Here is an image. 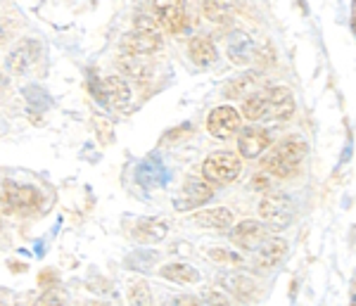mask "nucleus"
<instances>
[{
	"label": "nucleus",
	"instance_id": "nucleus-7",
	"mask_svg": "<svg viewBox=\"0 0 356 306\" xmlns=\"http://www.w3.org/2000/svg\"><path fill=\"white\" fill-rule=\"evenodd\" d=\"M154 22L169 33H181L188 26L186 0H154Z\"/></svg>",
	"mask_w": 356,
	"mask_h": 306
},
{
	"label": "nucleus",
	"instance_id": "nucleus-8",
	"mask_svg": "<svg viewBox=\"0 0 356 306\" xmlns=\"http://www.w3.org/2000/svg\"><path fill=\"white\" fill-rule=\"evenodd\" d=\"M207 131H209L214 138H219V140H228V138H233L240 131L238 109H233L228 105L214 107L209 112V117H207Z\"/></svg>",
	"mask_w": 356,
	"mask_h": 306
},
{
	"label": "nucleus",
	"instance_id": "nucleus-3",
	"mask_svg": "<svg viewBox=\"0 0 356 306\" xmlns=\"http://www.w3.org/2000/svg\"><path fill=\"white\" fill-rule=\"evenodd\" d=\"M162 48V33L157 29L154 17H138L134 31L122 36V53L145 57Z\"/></svg>",
	"mask_w": 356,
	"mask_h": 306
},
{
	"label": "nucleus",
	"instance_id": "nucleus-19",
	"mask_svg": "<svg viewBox=\"0 0 356 306\" xmlns=\"http://www.w3.org/2000/svg\"><path fill=\"white\" fill-rule=\"evenodd\" d=\"M159 275L171 282H181V285H191L200 280V271L191 264H166L159 268Z\"/></svg>",
	"mask_w": 356,
	"mask_h": 306
},
{
	"label": "nucleus",
	"instance_id": "nucleus-35",
	"mask_svg": "<svg viewBox=\"0 0 356 306\" xmlns=\"http://www.w3.org/2000/svg\"><path fill=\"white\" fill-rule=\"evenodd\" d=\"M86 306H112V304H107V302H97V299H93V302H86Z\"/></svg>",
	"mask_w": 356,
	"mask_h": 306
},
{
	"label": "nucleus",
	"instance_id": "nucleus-16",
	"mask_svg": "<svg viewBox=\"0 0 356 306\" xmlns=\"http://www.w3.org/2000/svg\"><path fill=\"white\" fill-rule=\"evenodd\" d=\"M219 282L240 302H252L257 297V282L245 273H223L219 275Z\"/></svg>",
	"mask_w": 356,
	"mask_h": 306
},
{
	"label": "nucleus",
	"instance_id": "nucleus-11",
	"mask_svg": "<svg viewBox=\"0 0 356 306\" xmlns=\"http://www.w3.org/2000/svg\"><path fill=\"white\" fill-rule=\"evenodd\" d=\"M252 254H254V257H252L254 259V266L261 268V271H268V268L278 266V264L285 259V254H288V242H285L283 238H275V235H271V238L264 240Z\"/></svg>",
	"mask_w": 356,
	"mask_h": 306
},
{
	"label": "nucleus",
	"instance_id": "nucleus-2",
	"mask_svg": "<svg viewBox=\"0 0 356 306\" xmlns=\"http://www.w3.org/2000/svg\"><path fill=\"white\" fill-rule=\"evenodd\" d=\"M307 152H309L307 143H304L302 138L292 136L288 140L278 143V145L261 159V166H264V171L271 173L275 178H288L300 169Z\"/></svg>",
	"mask_w": 356,
	"mask_h": 306
},
{
	"label": "nucleus",
	"instance_id": "nucleus-4",
	"mask_svg": "<svg viewBox=\"0 0 356 306\" xmlns=\"http://www.w3.org/2000/svg\"><path fill=\"white\" fill-rule=\"evenodd\" d=\"M243 171V164H240L238 154L228 152V150H221V152H214L204 159L202 164V176L207 183H216V186H226V183H233L235 178Z\"/></svg>",
	"mask_w": 356,
	"mask_h": 306
},
{
	"label": "nucleus",
	"instance_id": "nucleus-29",
	"mask_svg": "<svg viewBox=\"0 0 356 306\" xmlns=\"http://www.w3.org/2000/svg\"><path fill=\"white\" fill-rule=\"evenodd\" d=\"M38 282H41V285H53V282H57V275L53 271H45V273L38 275Z\"/></svg>",
	"mask_w": 356,
	"mask_h": 306
},
{
	"label": "nucleus",
	"instance_id": "nucleus-9",
	"mask_svg": "<svg viewBox=\"0 0 356 306\" xmlns=\"http://www.w3.org/2000/svg\"><path fill=\"white\" fill-rule=\"evenodd\" d=\"M97 100L110 109H126L131 102V88L122 76H105L97 83Z\"/></svg>",
	"mask_w": 356,
	"mask_h": 306
},
{
	"label": "nucleus",
	"instance_id": "nucleus-30",
	"mask_svg": "<svg viewBox=\"0 0 356 306\" xmlns=\"http://www.w3.org/2000/svg\"><path fill=\"white\" fill-rule=\"evenodd\" d=\"M254 188H261V190H266V188H268V178H266V173H259V176L254 178Z\"/></svg>",
	"mask_w": 356,
	"mask_h": 306
},
{
	"label": "nucleus",
	"instance_id": "nucleus-18",
	"mask_svg": "<svg viewBox=\"0 0 356 306\" xmlns=\"http://www.w3.org/2000/svg\"><path fill=\"white\" fill-rule=\"evenodd\" d=\"M195 223L204 228H214V230H228L233 226V211L226 207H216V209H204L195 214Z\"/></svg>",
	"mask_w": 356,
	"mask_h": 306
},
{
	"label": "nucleus",
	"instance_id": "nucleus-1",
	"mask_svg": "<svg viewBox=\"0 0 356 306\" xmlns=\"http://www.w3.org/2000/svg\"><path fill=\"white\" fill-rule=\"evenodd\" d=\"M243 114L250 121L290 119L295 114V95L285 86H273L261 93H252L243 102Z\"/></svg>",
	"mask_w": 356,
	"mask_h": 306
},
{
	"label": "nucleus",
	"instance_id": "nucleus-13",
	"mask_svg": "<svg viewBox=\"0 0 356 306\" xmlns=\"http://www.w3.org/2000/svg\"><path fill=\"white\" fill-rule=\"evenodd\" d=\"M211 198H214V190L207 181H200V178H188L186 186L181 190V200H176V209L186 211V209H195V207L207 204Z\"/></svg>",
	"mask_w": 356,
	"mask_h": 306
},
{
	"label": "nucleus",
	"instance_id": "nucleus-26",
	"mask_svg": "<svg viewBox=\"0 0 356 306\" xmlns=\"http://www.w3.org/2000/svg\"><path fill=\"white\" fill-rule=\"evenodd\" d=\"M200 302H202V306H231L226 292H221V290H202Z\"/></svg>",
	"mask_w": 356,
	"mask_h": 306
},
{
	"label": "nucleus",
	"instance_id": "nucleus-15",
	"mask_svg": "<svg viewBox=\"0 0 356 306\" xmlns=\"http://www.w3.org/2000/svg\"><path fill=\"white\" fill-rule=\"evenodd\" d=\"M228 60L233 62V65H250L252 60H254V40L247 36L245 31H233L231 36H228Z\"/></svg>",
	"mask_w": 356,
	"mask_h": 306
},
{
	"label": "nucleus",
	"instance_id": "nucleus-22",
	"mask_svg": "<svg viewBox=\"0 0 356 306\" xmlns=\"http://www.w3.org/2000/svg\"><path fill=\"white\" fill-rule=\"evenodd\" d=\"M257 83H259V76H257V74H243V76L233 79L231 83L223 88V93L228 97H235V100H238V97H250L254 93Z\"/></svg>",
	"mask_w": 356,
	"mask_h": 306
},
{
	"label": "nucleus",
	"instance_id": "nucleus-32",
	"mask_svg": "<svg viewBox=\"0 0 356 306\" xmlns=\"http://www.w3.org/2000/svg\"><path fill=\"white\" fill-rule=\"evenodd\" d=\"M349 306H356V275L352 280V297H349Z\"/></svg>",
	"mask_w": 356,
	"mask_h": 306
},
{
	"label": "nucleus",
	"instance_id": "nucleus-27",
	"mask_svg": "<svg viewBox=\"0 0 356 306\" xmlns=\"http://www.w3.org/2000/svg\"><path fill=\"white\" fill-rule=\"evenodd\" d=\"M33 306H62V299L55 292H45L41 299H36Z\"/></svg>",
	"mask_w": 356,
	"mask_h": 306
},
{
	"label": "nucleus",
	"instance_id": "nucleus-24",
	"mask_svg": "<svg viewBox=\"0 0 356 306\" xmlns=\"http://www.w3.org/2000/svg\"><path fill=\"white\" fill-rule=\"evenodd\" d=\"M129 304L131 306H152V290L145 280H138V282H131L129 287Z\"/></svg>",
	"mask_w": 356,
	"mask_h": 306
},
{
	"label": "nucleus",
	"instance_id": "nucleus-6",
	"mask_svg": "<svg viewBox=\"0 0 356 306\" xmlns=\"http://www.w3.org/2000/svg\"><path fill=\"white\" fill-rule=\"evenodd\" d=\"M259 216L268 228H285L295 218V202L285 193H271L259 202Z\"/></svg>",
	"mask_w": 356,
	"mask_h": 306
},
{
	"label": "nucleus",
	"instance_id": "nucleus-20",
	"mask_svg": "<svg viewBox=\"0 0 356 306\" xmlns=\"http://www.w3.org/2000/svg\"><path fill=\"white\" fill-rule=\"evenodd\" d=\"M202 13L209 22L226 24V22L233 19L235 5L233 0H202Z\"/></svg>",
	"mask_w": 356,
	"mask_h": 306
},
{
	"label": "nucleus",
	"instance_id": "nucleus-31",
	"mask_svg": "<svg viewBox=\"0 0 356 306\" xmlns=\"http://www.w3.org/2000/svg\"><path fill=\"white\" fill-rule=\"evenodd\" d=\"M349 24H352V31L356 36V0H352V13H349Z\"/></svg>",
	"mask_w": 356,
	"mask_h": 306
},
{
	"label": "nucleus",
	"instance_id": "nucleus-25",
	"mask_svg": "<svg viewBox=\"0 0 356 306\" xmlns=\"http://www.w3.org/2000/svg\"><path fill=\"white\" fill-rule=\"evenodd\" d=\"M209 259H214V261H219V264H226V266H243L245 264V259L231 250H211Z\"/></svg>",
	"mask_w": 356,
	"mask_h": 306
},
{
	"label": "nucleus",
	"instance_id": "nucleus-14",
	"mask_svg": "<svg viewBox=\"0 0 356 306\" xmlns=\"http://www.w3.org/2000/svg\"><path fill=\"white\" fill-rule=\"evenodd\" d=\"M38 55H41V45L33 38H26L24 43H19L13 53L8 55V69L13 74H24L38 62Z\"/></svg>",
	"mask_w": 356,
	"mask_h": 306
},
{
	"label": "nucleus",
	"instance_id": "nucleus-23",
	"mask_svg": "<svg viewBox=\"0 0 356 306\" xmlns=\"http://www.w3.org/2000/svg\"><path fill=\"white\" fill-rule=\"evenodd\" d=\"M117 65L126 74V76L138 79V81H143V79L147 76V72H150V67L145 65V60H140L138 55H126V53H122V55H119V60H117Z\"/></svg>",
	"mask_w": 356,
	"mask_h": 306
},
{
	"label": "nucleus",
	"instance_id": "nucleus-36",
	"mask_svg": "<svg viewBox=\"0 0 356 306\" xmlns=\"http://www.w3.org/2000/svg\"><path fill=\"white\" fill-rule=\"evenodd\" d=\"M0 306H5V302H3V299H0Z\"/></svg>",
	"mask_w": 356,
	"mask_h": 306
},
{
	"label": "nucleus",
	"instance_id": "nucleus-5",
	"mask_svg": "<svg viewBox=\"0 0 356 306\" xmlns=\"http://www.w3.org/2000/svg\"><path fill=\"white\" fill-rule=\"evenodd\" d=\"M0 202H3L5 211L15 214H29V211H36L43 202V195L38 188L33 186H17L13 181H5L3 183V193H0Z\"/></svg>",
	"mask_w": 356,
	"mask_h": 306
},
{
	"label": "nucleus",
	"instance_id": "nucleus-17",
	"mask_svg": "<svg viewBox=\"0 0 356 306\" xmlns=\"http://www.w3.org/2000/svg\"><path fill=\"white\" fill-rule=\"evenodd\" d=\"M188 55L197 67H211L216 62V45L209 36H195L188 45Z\"/></svg>",
	"mask_w": 356,
	"mask_h": 306
},
{
	"label": "nucleus",
	"instance_id": "nucleus-34",
	"mask_svg": "<svg viewBox=\"0 0 356 306\" xmlns=\"http://www.w3.org/2000/svg\"><path fill=\"white\" fill-rule=\"evenodd\" d=\"M8 40V31H5V26H3V22H0V45Z\"/></svg>",
	"mask_w": 356,
	"mask_h": 306
},
{
	"label": "nucleus",
	"instance_id": "nucleus-12",
	"mask_svg": "<svg viewBox=\"0 0 356 306\" xmlns=\"http://www.w3.org/2000/svg\"><path fill=\"white\" fill-rule=\"evenodd\" d=\"M238 150L240 154L247 159H257L259 154H264V150L271 145V136H268L266 129H259V126H247V129L238 131Z\"/></svg>",
	"mask_w": 356,
	"mask_h": 306
},
{
	"label": "nucleus",
	"instance_id": "nucleus-33",
	"mask_svg": "<svg viewBox=\"0 0 356 306\" xmlns=\"http://www.w3.org/2000/svg\"><path fill=\"white\" fill-rule=\"evenodd\" d=\"M8 83H10L8 76H5V74L0 72V90H5V88H8Z\"/></svg>",
	"mask_w": 356,
	"mask_h": 306
},
{
	"label": "nucleus",
	"instance_id": "nucleus-10",
	"mask_svg": "<svg viewBox=\"0 0 356 306\" xmlns=\"http://www.w3.org/2000/svg\"><path fill=\"white\" fill-rule=\"evenodd\" d=\"M266 238H271V233H268L266 223H261V221H243V223H238L231 233V240L235 245H238L240 250H250V252H254Z\"/></svg>",
	"mask_w": 356,
	"mask_h": 306
},
{
	"label": "nucleus",
	"instance_id": "nucleus-21",
	"mask_svg": "<svg viewBox=\"0 0 356 306\" xmlns=\"http://www.w3.org/2000/svg\"><path fill=\"white\" fill-rule=\"evenodd\" d=\"M166 226L164 218H143L136 226V238L140 242H159L166 238Z\"/></svg>",
	"mask_w": 356,
	"mask_h": 306
},
{
	"label": "nucleus",
	"instance_id": "nucleus-28",
	"mask_svg": "<svg viewBox=\"0 0 356 306\" xmlns=\"http://www.w3.org/2000/svg\"><path fill=\"white\" fill-rule=\"evenodd\" d=\"M171 306H202L197 297H191V294H181V297H176Z\"/></svg>",
	"mask_w": 356,
	"mask_h": 306
}]
</instances>
